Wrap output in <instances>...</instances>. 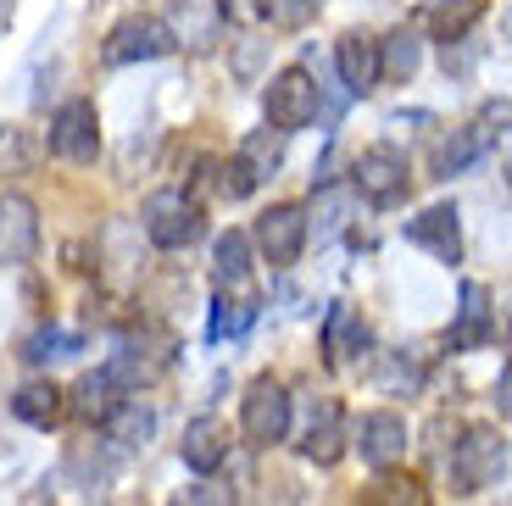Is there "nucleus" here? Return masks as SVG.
<instances>
[{
	"mask_svg": "<svg viewBox=\"0 0 512 506\" xmlns=\"http://www.w3.org/2000/svg\"><path fill=\"white\" fill-rule=\"evenodd\" d=\"M446 468H451V490L457 495H474V490H485V484H501V473H507V434H501L496 423L462 429V440L451 445V456H446Z\"/></svg>",
	"mask_w": 512,
	"mask_h": 506,
	"instance_id": "nucleus-1",
	"label": "nucleus"
},
{
	"mask_svg": "<svg viewBox=\"0 0 512 506\" xmlns=\"http://www.w3.org/2000/svg\"><path fill=\"white\" fill-rule=\"evenodd\" d=\"M140 228L151 234L156 251H184V245L201 240L206 217H201V201H195V195L151 190V195H145V206H140Z\"/></svg>",
	"mask_w": 512,
	"mask_h": 506,
	"instance_id": "nucleus-2",
	"label": "nucleus"
},
{
	"mask_svg": "<svg viewBox=\"0 0 512 506\" xmlns=\"http://www.w3.org/2000/svg\"><path fill=\"white\" fill-rule=\"evenodd\" d=\"M290 423H295V401H290V390H284V379H273V373L251 379V390H245V401H240L245 445L268 451V445H279L284 434H290Z\"/></svg>",
	"mask_w": 512,
	"mask_h": 506,
	"instance_id": "nucleus-3",
	"label": "nucleus"
},
{
	"mask_svg": "<svg viewBox=\"0 0 512 506\" xmlns=\"http://www.w3.org/2000/svg\"><path fill=\"white\" fill-rule=\"evenodd\" d=\"M351 190L362 195L368 206H396L407 201L412 190V167L396 145H368V151L351 162Z\"/></svg>",
	"mask_w": 512,
	"mask_h": 506,
	"instance_id": "nucleus-4",
	"label": "nucleus"
},
{
	"mask_svg": "<svg viewBox=\"0 0 512 506\" xmlns=\"http://www.w3.org/2000/svg\"><path fill=\"white\" fill-rule=\"evenodd\" d=\"M262 112H268V128L273 134H295L318 117V84H312L307 67H284V73L268 78L262 89Z\"/></svg>",
	"mask_w": 512,
	"mask_h": 506,
	"instance_id": "nucleus-5",
	"label": "nucleus"
},
{
	"mask_svg": "<svg viewBox=\"0 0 512 506\" xmlns=\"http://www.w3.org/2000/svg\"><path fill=\"white\" fill-rule=\"evenodd\" d=\"M307 206H295V201H279L268 206V212L256 217V245H262V256H268L273 267H295L301 262V251H307Z\"/></svg>",
	"mask_w": 512,
	"mask_h": 506,
	"instance_id": "nucleus-6",
	"label": "nucleus"
},
{
	"mask_svg": "<svg viewBox=\"0 0 512 506\" xmlns=\"http://www.w3.org/2000/svg\"><path fill=\"white\" fill-rule=\"evenodd\" d=\"M173 51V28L162 17H123V23L106 34V67H128V62H156V56Z\"/></svg>",
	"mask_w": 512,
	"mask_h": 506,
	"instance_id": "nucleus-7",
	"label": "nucleus"
},
{
	"mask_svg": "<svg viewBox=\"0 0 512 506\" xmlns=\"http://www.w3.org/2000/svg\"><path fill=\"white\" fill-rule=\"evenodd\" d=\"M95 151H101V117H95V101L56 106V117H51V156L84 167V162H95Z\"/></svg>",
	"mask_w": 512,
	"mask_h": 506,
	"instance_id": "nucleus-8",
	"label": "nucleus"
},
{
	"mask_svg": "<svg viewBox=\"0 0 512 506\" xmlns=\"http://www.w3.org/2000/svg\"><path fill=\"white\" fill-rule=\"evenodd\" d=\"M301 456L318 462V468H334L346 456V418H340V401L334 395H312L307 423H301Z\"/></svg>",
	"mask_w": 512,
	"mask_h": 506,
	"instance_id": "nucleus-9",
	"label": "nucleus"
},
{
	"mask_svg": "<svg viewBox=\"0 0 512 506\" xmlns=\"http://www.w3.org/2000/svg\"><path fill=\"white\" fill-rule=\"evenodd\" d=\"M501 123H507V101H490L468 128H457V134L440 145V178H451V173H462L468 162H479V156L501 140Z\"/></svg>",
	"mask_w": 512,
	"mask_h": 506,
	"instance_id": "nucleus-10",
	"label": "nucleus"
},
{
	"mask_svg": "<svg viewBox=\"0 0 512 506\" xmlns=\"http://www.w3.org/2000/svg\"><path fill=\"white\" fill-rule=\"evenodd\" d=\"M39 251V206L28 195H0V267H23Z\"/></svg>",
	"mask_w": 512,
	"mask_h": 506,
	"instance_id": "nucleus-11",
	"label": "nucleus"
},
{
	"mask_svg": "<svg viewBox=\"0 0 512 506\" xmlns=\"http://www.w3.org/2000/svg\"><path fill=\"white\" fill-rule=\"evenodd\" d=\"M373 351V329L362 323V312H351L346 301L329 306V323H323V356L329 367H362Z\"/></svg>",
	"mask_w": 512,
	"mask_h": 506,
	"instance_id": "nucleus-12",
	"label": "nucleus"
},
{
	"mask_svg": "<svg viewBox=\"0 0 512 506\" xmlns=\"http://www.w3.org/2000/svg\"><path fill=\"white\" fill-rule=\"evenodd\" d=\"M412 445V429L401 412H362L357 423V451L362 462H373V468H396L401 456H407Z\"/></svg>",
	"mask_w": 512,
	"mask_h": 506,
	"instance_id": "nucleus-13",
	"label": "nucleus"
},
{
	"mask_svg": "<svg viewBox=\"0 0 512 506\" xmlns=\"http://www.w3.org/2000/svg\"><path fill=\"white\" fill-rule=\"evenodd\" d=\"M334 67H340V84H346L351 95L379 89V34H368V28L340 34L334 39Z\"/></svg>",
	"mask_w": 512,
	"mask_h": 506,
	"instance_id": "nucleus-14",
	"label": "nucleus"
},
{
	"mask_svg": "<svg viewBox=\"0 0 512 506\" xmlns=\"http://www.w3.org/2000/svg\"><path fill=\"white\" fill-rule=\"evenodd\" d=\"M407 245H418V251H429L435 262H462V228H457V206H429V212H418L407 228Z\"/></svg>",
	"mask_w": 512,
	"mask_h": 506,
	"instance_id": "nucleus-15",
	"label": "nucleus"
},
{
	"mask_svg": "<svg viewBox=\"0 0 512 506\" xmlns=\"http://www.w3.org/2000/svg\"><path fill=\"white\" fill-rule=\"evenodd\" d=\"M179 456H184V468H195V473H218L223 462H229V423L212 418V412L195 418V423H184Z\"/></svg>",
	"mask_w": 512,
	"mask_h": 506,
	"instance_id": "nucleus-16",
	"label": "nucleus"
},
{
	"mask_svg": "<svg viewBox=\"0 0 512 506\" xmlns=\"http://www.w3.org/2000/svg\"><path fill=\"white\" fill-rule=\"evenodd\" d=\"M117 401H123V384L112 379V367H95V373H84V379L67 390V412H73L78 423H106L117 412Z\"/></svg>",
	"mask_w": 512,
	"mask_h": 506,
	"instance_id": "nucleus-17",
	"label": "nucleus"
},
{
	"mask_svg": "<svg viewBox=\"0 0 512 506\" xmlns=\"http://www.w3.org/2000/svg\"><path fill=\"white\" fill-rule=\"evenodd\" d=\"M490 334H496V323H490V290L485 284H462V306H457V323H451V351H479V345H490Z\"/></svg>",
	"mask_w": 512,
	"mask_h": 506,
	"instance_id": "nucleus-18",
	"label": "nucleus"
},
{
	"mask_svg": "<svg viewBox=\"0 0 512 506\" xmlns=\"http://www.w3.org/2000/svg\"><path fill=\"white\" fill-rule=\"evenodd\" d=\"M212 279H218L223 301H245L251 295V234H240V228H229L218 240V251H212Z\"/></svg>",
	"mask_w": 512,
	"mask_h": 506,
	"instance_id": "nucleus-19",
	"label": "nucleus"
},
{
	"mask_svg": "<svg viewBox=\"0 0 512 506\" xmlns=\"http://www.w3.org/2000/svg\"><path fill=\"white\" fill-rule=\"evenodd\" d=\"M357 506H435V501H429V484H423L418 473L379 468V473H373V484L362 490Z\"/></svg>",
	"mask_w": 512,
	"mask_h": 506,
	"instance_id": "nucleus-20",
	"label": "nucleus"
},
{
	"mask_svg": "<svg viewBox=\"0 0 512 506\" xmlns=\"http://www.w3.org/2000/svg\"><path fill=\"white\" fill-rule=\"evenodd\" d=\"M479 17H485V0H429L418 23H423V34H429V39H446V45H457V39L468 34Z\"/></svg>",
	"mask_w": 512,
	"mask_h": 506,
	"instance_id": "nucleus-21",
	"label": "nucleus"
},
{
	"mask_svg": "<svg viewBox=\"0 0 512 506\" xmlns=\"http://www.w3.org/2000/svg\"><path fill=\"white\" fill-rule=\"evenodd\" d=\"M423 67V39L412 34V28H396V34L379 39V78H390V84H412Z\"/></svg>",
	"mask_w": 512,
	"mask_h": 506,
	"instance_id": "nucleus-22",
	"label": "nucleus"
},
{
	"mask_svg": "<svg viewBox=\"0 0 512 506\" xmlns=\"http://www.w3.org/2000/svg\"><path fill=\"white\" fill-rule=\"evenodd\" d=\"M234 162L245 167V178H251V184H268V178L284 167V134H273V128H256V134H245L240 151H234Z\"/></svg>",
	"mask_w": 512,
	"mask_h": 506,
	"instance_id": "nucleus-23",
	"label": "nucleus"
},
{
	"mask_svg": "<svg viewBox=\"0 0 512 506\" xmlns=\"http://www.w3.org/2000/svg\"><path fill=\"white\" fill-rule=\"evenodd\" d=\"M12 412L28 429H56L67 406H62V390H56V384H23V390L12 395Z\"/></svg>",
	"mask_w": 512,
	"mask_h": 506,
	"instance_id": "nucleus-24",
	"label": "nucleus"
},
{
	"mask_svg": "<svg viewBox=\"0 0 512 506\" xmlns=\"http://www.w3.org/2000/svg\"><path fill=\"white\" fill-rule=\"evenodd\" d=\"M106 434H112L117 445H128V451H140V445L156 434V412L140 406V401H117V412L106 418Z\"/></svg>",
	"mask_w": 512,
	"mask_h": 506,
	"instance_id": "nucleus-25",
	"label": "nucleus"
},
{
	"mask_svg": "<svg viewBox=\"0 0 512 506\" xmlns=\"http://www.w3.org/2000/svg\"><path fill=\"white\" fill-rule=\"evenodd\" d=\"M78 351V334H67V329H39L34 340H28V362L34 367H45V362H56V356H73Z\"/></svg>",
	"mask_w": 512,
	"mask_h": 506,
	"instance_id": "nucleus-26",
	"label": "nucleus"
},
{
	"mask_svg": "<svg viewBox=\"0 0 512 506\" xmlns=\"http://www.w3.org/2000/svg\"><path fill=\"white\" fill-rule=\"evenodd\" d=\"M318 17V0H262V23L273 28H307Z\"/></svg>",
	"mask_w": 512,
	"mask_h": 506,
	"instance_id": "nucleus-27",
	"label": "nucleus"
},
{
	"mask_svg": "<svg viewBox=\"0 0 512 506\" xmlns=\"http://www.w3.org/2000/svg\"><path fill=\"white\" fill-rule=\"evenodd\" d=\"M245 323H251V306L245 301H212V340H223V334H240Z\"/></svg>",
	"mask_w": 512,
	"mask_h": 506,
	"instance_id": "nucleus-28",
	"label": "nucleus"
},
{
	"mask_svg": "<svg viewBox=\"0 0 512 506\" xmlns=\"http://www.w3.org/2000/svg\"><path fill=\"white\" fill-rule=\"evenodd\" d=\"M23 167H28L23 128H0V173H23Z\"/></svg>",
	"mask_w": 512,
	"mask_h": 506,
	"instance_id": "nucleus-29",
	"label": "nucleus"
},
{
	"mask_svg": "<svg viewBox=\"0 0 512 506\" xmlns=\"http://www.w3.org/2000/svg\"><path fill=\"white\" fill-rule=\"evenodd\" d=\"M212 173H218V195H223V201H245V195L256 190L251 178H245V167H240V162H218Z\"/></svg>",
	"mask_w": 512,
	"mask_h": 506,
	"instance_id": "nucleus-30",
	"label": "nucleus"
},
{
	"mask_svg": "<svg viewBox=\"0 0 512 506\" xmlns=\"http://www.w3.org/2000/svg\"><path fill=\"white\" fill-rule=\"evenodd\" d=\"M212 12L229 23H262V0H212Z\"/></svg>",
	"mask_w": 512,
	"mask_h": 506,
	"instance_id": "nucleus-31",
	"label": "nucleus"
},
{
	"mask_svg": "<svg viewBox=\"0 0 512 506\" xmlns=\"http://www.w3.org/2000/svg\"><path fill=\"white\" fill-rule=\"evenodd\" d=\"M167 506H223V501H218V490H206V484H184Z\"/></svg>",
	"mask_w": 512,
	"mask_h": 506,
	"instance_id": "nucleus-32",
	"label": "nucleus"
},
{
	"mask_svg": "<svg viewBox=\"0 0 512 506\" xmlns=\"http://www.w3.org/2000/svg\"><path fill=\"white\" fill-rule=\"evenodd\" d=\"M401 384H418V367L407 362V351H401V356H396V367L384 373V390H401Z\"/></svg>",
	"mask_w": 512,
	"mask_h": 506,
	"instance_id": "nucleus-33",
	"label": "nucleus"
},
{
	"mask_svg": "<svg viewBox=\"0 0 512 506\" xmlns=\"http://www.w3.org/2000/svg\"><path fill=\"white\" fill-rule=\"evenodd\" d=\"M12 12H17L12 0H0V34H6V23H12Z\"/></svg>",
	"mask_w": 512,
	"mask_h": 506,
	"instance_id": "nucleus-34",
	"label": "nucleus"
},
{
	"mask_svg": "<svg viewBox=\"0 0 512 506\" xmlns=\"http://www.w3.org/2000/svg\"><path fill=\"white\" fill-rule=\"evenodd\" d=\"M112 506H145V501H112Z\"/></svg>",
	"mask_w": 512,
	"mask_h": 506,
	"instance_id": "nucleus-35",
	"label": "nucleus"
}]
</instances>
